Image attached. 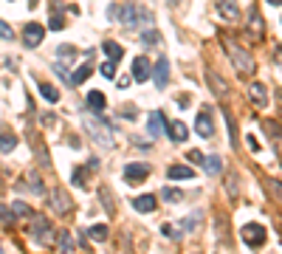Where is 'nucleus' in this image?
<instances>
[{"label": "nucleus", "mask_w": 282, "mask_h": 254, "mask_svg": "<svg viewBox=\"0 0 282 254\" xmlns=\"http://www.w3.org/2000/svg\"><path fill=\"white\" fill-rule=\"evenodd\" d=\"M82 124H85V133L91 136V141L96 144V147H102V150H113V147H116V136H113V127L107 124V121L93 119V116L85 113Z\"/></svg>", "instance_id": "1"}, {"label": "nucleus", "mask_w": 282, "mask_h": 254, "mask_svg": "<svg viewBox=\"0 0 282 254\" xmlns=\"http://www.w3.org/2000/svg\"><path fill=\"white\" fill-rule=\"evenodd\" d=\"M220 42H223V48H226V54H229V59H232L234 71H237V74H251V71H254V59H251V54H248L243 45H237V42H234L229 34L220 37Z\"/></svg>", "instance_id": "2"}, {"label": "nucleus", "mask_w": 282, "mask_h": 254, "mask_svg": "<svg viewBox=\"0 0 282 254\" xmlns=\"http://www.w3.org/2000/svg\"><path fill=\"white\" fill-rule=\"evenodd\" d=\"M240 240H243L248 248H262L268 240V232H265V226H260V223H246L240 229Z\"/></svg>", "instance_id": "3"}, {"label": "nucleus", "mask_w": 282, "mask_h": 254, "mask_svg": "<svg viewBox=\"0 0 282 254\" xmlns=\"http://www.w3.org/2000/svg\"><path fill=\"white\" fill-rule=\"evenodd\" d=\"M31 237L40 240V243H54V229H51L48 218H42V215H34V223H31Z\"/></svg>", "instance_id": "4"}, {"label": "nucleus", "mask_w": 282, "mask_h": 254, "mask_svg": "<svg viewBox=\"0 0 282 254\" xmlns=\"http://www.w3.org/2000/svg\"><path fill=\"white\" fill-rule=\"evenodd\" d=\"M48 204H51V209H54L56 215H68V212L74 209V201H70V195L65 189H54V192H51Z\"/></svg>", "instance_id": "5"}, {"label": "nucleus", "mask_w": 282, "mask_h": 254, "mask_svg": "<svg viewBox=\"0 0 282 254\" xmlns=\"http://www.w3.org/2000/svg\"><path fill=\"white\" fill-rule=\"evenodd\" d=\"M147 175H150L147 164H141V161L124 164V181L127 183H141V181H147Z\"/></svg>", "instance_id": "6"}, {"label": "nucleus", "mask_w": 282, "mask_h": 254, "mask_svg": "<svg viewBox=\"0 0 282 254\" xmlns=\"http://www.w3.org/2000/svg\"><path fill=\"white\" fill-rule=\"evenodd\" d=\"M42 34H45V28L40 23H28L26 31H23V42H26V48H37L42 42Z\"/></svg>", "instance_id": "7"}, {"label": "nucleus", "mask_w": 282, "mask_h": 254, "mask_svg": "<svg viewBox=\"0 0 282 254\" xmlns=\"http://www.w3.org/2000/svg\"><path fill=\"white\" fill-rule=\"evenodd\" d=\"M215 9H218V14L223 17V20H237L240 17L237 0H215Z\"/></svg>", "instance_id": "8"}, {"label": "nucleus", "mask_w": 282, "mask_h": 254, "mask_svg": "<svg viewBox=\"0 0 282 254\" xmlns=\"http://www.w3.org/2000/svg\"><path fill=\"white\" fill-rule=\"evenodd\" d=\"M248 96H251L254 107H268V91L262 82H251L248 85Z\"/></svg>", "instance_id": "9"}, {"label": "nucleus", "mask_w": 282, "mask_h": 254, "mask_svg": "<svg viewBox=\"0 0 282 254\" xmlns=\"http://www.w3.org/2000/svg\"><path fill=\"white\" fill-rule=\"evenodd\" d=\"M167 178H169V181H192V178H195V169L183 167V164H169V167H167Z\"/></svg>", "instance_id": "10"}, {"label": "nucleus", "mask_w": 282, "mask_h": 254, "mask_svg": "<svg viewBox=\"0 0 282 254\" xmlns=\"http://www.w3.org/2000/svg\"><path fill=\"white\" fill-rule=\"evenodd\" d=\"M248 34H251L254 40H262V34H265V23H262V17H260L257 9L248 12Z\"/></svg>", "instance_id": "11"}, {"label": "nucleus", "mask_w": 282, "mask_h": 254, "mask_svg": "<svg viewBox=\"0 0 282 254\" xmlns=\"http://www.w3.org/2000/svg\"><path fill=\"white\" fill-rule=\"evenodd\" d=\"M153 77H155V88L164 91V88H167V79H169V59H158V62H155Z\"/></svg>", "instance_id": "12"}, {"label": "nucleus", "mask_w": 282, "mask_h": 254, "mask_svg": "<svg viewBox=\"0 0 282 254\" xmlns=\"http://www.w3.org/2000/svg\"><path fill=\"white\" fill-rule=\"evenodd\" d=\"M164 127H167V124H164V113L161 110H153L147 116V133L153 136V139H158V136L164 133Z\"/></svg>", "instance_id": "13"}, {"label": "nucleus", "mask_w": 282, "mask_h": 254, "mask_svg": "<svg viewBox=\"0 0 282 254\" xmlns=\"http://www.w3.org/2000/svg\"><path fill=\"white\" fill-rule=\"evenodd\" d=\"M150 74H153L150 62L144 59V56H135V59H133V77H135V82H147Z\"/></svg>", "instance_id": "14"}, {"label": "nucleus", "mask_w": 282, "mask_h": 254, "mask_svg": "<svg viewBox=\"0 0 282 254\" xmlns=\"http://www.w3.org/2000/svg\"><path fill=\"white\" fill-rule=\"evenodd\" d=\"M195 130L200 136H203V139H212V133H215V130H212V116L206 110H200L197 113V119H195Z\"/></svg>", "instance_id": "15"}, {"label": "nucleus", "mask_w": 282, "mask_h": 254, "mask_svg": "<svg viewBox=\"0 0 282 254\" xmlns=\"http://www.w3.org/2000/svg\"><path fill=\"white\" fill-rule=\"evenodd\" d=\"M88 107H91L93 113H99V116H102V113H105V107H107V96L102 91H91V93H88Z\"/></svg>", "instance_id": "16"}, {"label": "nucleus", "mask_w": 282, "mask_h": 254, "mask_svg": "<svg viewBox=\"0 0 282 254\" xmlns=\"http://www.w3.org/2000/svg\"><path fill=\"white\" fill-rule=\"evenodd\" d=\"M167 136L172 141H186L189 130H186V124H183V121H169V124H167Z\"/></svg>", "instance_id": "17"}, {"label": "nucleus", "mask_w": 282, "mask_h": 254, "mask_svg": "<svg viewBox=\"0 0 282 254\" xmlns=\"http://www.w3.org/2000/svg\"><path fill=\"white\" fill-rule=\"evenodd\" d=\"M203 169L209 172V175H220V172H223V158H220L218 153L206 155V158H203Z\"/></svg>", "instance_id": "18"}, {"label": "nucleus", "mask_w": 282, "mask_h": 254, "mask_svg": "<svg viewBox=\"0 0 282 254\" xmlns=\"http://www.w3.org/2000/svg\"><path fill=\"white\" fill-rule=\"evenodd\" d=\"M102 51L110 56V62H119L121 56H124V48H121L119 42H113V40H105V42H102Z\"/></svg>", "instance_id": "19"}, {"label": "nucleus", "mask_w": 282, "mask_h": 254, "mask_svg": "<svg viewBox=\"0 0 282 254\" xmlns=\"http://www.w3.org/2000/svg\"><path fill=\"white\" fill-rule=\"evenodd\" d=\"M133 206L138 212H153L158 206V201H155V195H138V198H133Z\"/></svg>", "instance_id": "20"}, {"label": "nucleus", "mask_w": 282, "mask_h": 254, "mask_svg": "<svg viewBox=\"0 0 282 254\" xmlns=\"http://www.w3.org/2000/svg\"><path fill=\"white\" fill-rule=\"evenodd\" d=\"M206 77H209V88H212L215 93H218V96H226V93H229V85H226L223 79H220L218 74H215V71H209Z\"/></svg>", "instance_id": "21"}, {"label": "nucleus", "mask_w": 282, "mask_h": 254, "mask_svg": "<svg viewBox=\"0 0 282 254\" xmlns=\"http://www.w3.org/2000/svg\"><path fill=\"white\" fill-rule=\"evenodd\" d=\"M200 215H203L200 209L192 212V215H186V218L181 220V232H195L197 226H200Z\"/></svg>", "instance_id": "22"}, {"label": "nucleus", "mask_w": 282, "mask_h": 254, "mask_svg": "<svg viewBox=\"0 0 282 254\" xmlns=\"http://www.w3.org/2000/svg\"><path fill=\"white\" fill-rule=\"evenodd\" d=\"M265 133L271 136V141H274L276 144V150H279V155H282V133H279V124H276V121H265Z\"/></svg>", "instance_id": "23"}, {"label": "nucleus", "mask_w": 282, "mask_h": 254, "mask_svg": "<svg viewBox=\"0 0 282 254\" xmlns=\"http://www.w3.org/2000/svg\"><path fill=\"white\" fill-rule=\"evenodd\" d=\"M91 74H93V68H91V65H88V62H85L82 68H77V71H74V74H70V85H82L85 79L91 77Z\"/></svg>", "instance_id": "24"}, {"label": "nucleus", "mask_w": 282, "mask_h": 254, "mask_svg": "<svg viewBox=\"0 0 282 254\" xmlns=\"http://www.w3.org/2000/svg\"><path fill=\"white\" fill-rule=\"evenodd\" d=\"M161 198L167 201V204H181V201H183V192L175 189V186H164V189H161Z\"/></svg>", "instance_id": "25"}, {"label": "nucleus", "mask_w": 282, "mask_h": 254, "mask_svg": "<svg viewBox=\"0 0 282 254\" xmlns=\"http://www.w3.org/2000/svg\"><path fill=\"white\" fill-rule=\"evenodd\" d=\"M17 147V136L14 133H0V153H12Z\"/></svg>", "instance_id": "26"}, {"label": "nucleus", "mask_w": 282, "mask_h": 254, "mask_svg": "<svg viewBox=\"0 0 282 254\" xmlns=\"http://www.w3.org/2000/svg\"><path fill=\"white\" fill-rule=\"evenodd\" d=\"M40 93L48 99V102H54V105L59 102V91H56L54 85H48V82H40Z\"/></svg>", "instance_id": "27"}, {"label": "nucleus", "mask_w": 282, "mask_h": 254, "mask_svg": "<svg viewBox=\"0 0 282 254\" xmlns=\"http://www.w3.org/2000/svg\"><path fill=\"white\" fill-rule=\"evenodd\" d=\"M158 42H161V34H158L155 28H150V31L141 34V45H147V48H153V45H158Z\"/></svg>", "instance_id": "28"}, {"label": "nucleus", "mask_w": 282, "mask_h": 254, "mask_svg": "<svg viewBox=\"0 0 282 254\" xmlns=\"http://www.w3.org/2000/svg\"><path fill=\"white\" fill-rule=\"evenodd\" d=\"M223 119H226V127H229V141H232V147H237V130H234V119L232 113L223 107Z\"/></svg>", "instance_id": "29"}, {"label": "nucleus", "mask_w": 282, "mask_h": 254, "mask_svg": "<svg viewBox=\"0 0 282 254\" xmlns=\"http://www.w3.org/2000/svg\"><path fill=\"white\" fill-rule=\"evenodd\" d=\"M26 183H28V189H34L37 195H42V192H45V186H42V181H40V175H37V172H28Z\"/></svg>", "instance_id": "30"}, {"label": "nucleus", "mask_w": 282, "mask_h": 254, "mask_svg": "<svg viewBox=\"0 0 282 254\" xmlns=\"http://www.w3.org/2000/svg\"><path fill=\"white\" fill-rule=\"evenodd\" d=\"M161 232L167 234L169 240H181L183 237V232H181V226H172V223H164L161 226Z\"/></svg>", "instance_id": "31"}, {"label": "nucleus", "mask_w": 282, "mask_h": 254, "mask_svg": "<svg viewBox=\"0 0 282 254\" xmlns=\"http://www.w3.org/2000/svg\"><path fill=\"white\" fill-rule=\"evenodd\" d=\"M237 175H234V172H229V175H226V192H229V198H237Z\"/></svg>", "instance_id": "32"}, {"label": "nucleus", "mask_w": 282, "mask_h": 254, "mask_svg": "<svg viewBox=\"0 0 282 254\" xmlns=\"http://www.w3.org/2000/svg\"><path fill=\"white\" fill-rule=\"evenodd\" d=\"M59 248H62L65 254H70V251H74V237H70L68 232H59Z\"/></svg>", "instance_id": "33"}, {"label": "nucleus", "mask_w": 282, "mask_h": 254, "mask_svg": "<svg viewBox=\"0 0 282 254\" xmlns=\"http://www.w3.org/2000/svg\"><path fill=\"white\" fill-rule=\"evenodd\" d=\"M91 237L99 240V243H102V240H107V226H102V223L91 226Z\"/></svg>", "instance_id": "34"}, {"label": "nucleus", "mask_w": 282, "mask_h": 254, "mask_svg": "<svg viewBox=\"0 0 282 254\" xmlns=\"http://www.w3.org/2000/svg\"><path fill=\"white\" fill-rule=\"evenodd\" d=\"M265 186H268L271 192H274V198H276V201H282V183H279V181H274V178H268V181H265Z\"/></svg>", "instance_id": "35"}, {"label": "nucleus", "mask_w": 282, "mask_h": 254, "mask_svg": "<svg viewBox=\"0 0 282 254\" xmlns=\"http://www.w3.org/2000/svg\"><path fill=\"white\" fill-rule=\"evenodd\" d=\"M12 209H14V215H26V218H31V215H34V212L28 209V206L23 204V201H14V204H12Z\"/></svg>", "instance_id": "36"}, {"label": "nucleus", "mask_w": 282, "mask_h": 254, "mask_svg": "<svg viewBox=\"0 0 282 254\" xmlns=\"http://www.w3.org/2000/svg\"><path fill=\"white\" fill-rule=\"evenodd\" d=\"M0 220H3V223H14V209H12V206L0 204Z\"/></svg>", "instance_id": "37"}, {"label": "nucleus", "mask_w": 282, "mask_h": 254, "mask_svg": "<svg viewBox=\"0 0 282 254\" xmlns=\"http://www.w3.org/2000/svg\"><path fill=\"white\" fill-rule=\"evenodd\" d=\"M48 26L54 28V31H59V28H65V20L56 14V9H54V14H51V20H48Z\"/></svg>", "instance_id": "38"}, {"label": "nucleus", "mask_w": 282, "mask_h": 254, "mask_svg": "<svg viewBox=\"0 0 282 254\" xmlns=\"http://www.w3.org/2000/svg\"><path fill=\"white\" fill-rule=\"evenodd\" d=\"M0 40H14L12 26H9V23H3V20H0Z\"/></svg>", "instance_id": "39"}, {"label": "nucleus", "mask_w": 282, "mask_h": 254, "mask_svg": "<svg viewBox=\"0 0 282 254\" xmlns=\"http://www.w3.org/2000/svg\"><path fill=\"white\" fill-rule=\"evenodd\" d=\"M186 158H189V164H203L206 155L200 153V150H189V153H186Z\"/></svg>", "instance_id": "40"}, {"label": "nucleus", "mask_w": 282, "mask_h": 254, "mask_svg": "<svg viewBox=\"0 0 282 254\" xmlns=\"http://www.w3.org/2000/svg\"><path fill=\"white\" fill-rule=\"evenodd\" d=\"M102 77H107V79L116 77V62H105V65H102Z\"/></svg>", "instance_id": "41"}, {"label": "nucleus", "mask_w": 282, "mask_h": 254, "mask_svg": "<svg viewBox=\"0 0 282 254\" xmlns=\"http://www.w3.org/2000/svg\"><path fill=\"white\" fill-rule=\"evenodd\" d=\"M70 183H74V186H85V169H77V172L70 175Z\"/></svg>", "instance_id": "42"}, {"label": "nucleus", "mask_w": 282, "mask_h": 254, "mask_svg": "<svg viewBox=\"0 0 282 254\" xmlns=\"http://www.w3.org/2000/svg\"><path fill=\"white\" fill-rule=\"evenodd\" d=\"M74 54H77L74 45H59V48H56V56H74Z\"/></svg>", "instance_id": "43"}, {"label": "nucleus", "mask_w": 282, "mask_h": 254, "mask_svg": "<svg viewBox=\"0 0 282 254\" xmlns=\"http://www.w3.org/2000/svg\"><path fill=\"white\" fill-rule=\"evenodd\" d=\"M99 195H102V201H105V209H107V215H113V201H110V192H107V189H102V192H99Z\"/></svg>", "instance_id": "44"}, {"label": "nucleus", "mask_w": 282, "mask_h": 254, "mask_svg": "<svg viewBox=\"0 0 282 254\" xmlns=\"http://www.w3.org/2000/svg\"><path fill=\"white\" fill-rule=\"evenodd\" d=\"M135 116H138V110H135L133 105H130V107H121V119H130V121H133Z\"/></svg>", "instance_id": "45"}, {"label": "nucleus", "mask_w": 282, "mask_h": 254, "mask_svg": "<svg viewBox=\"0 0 282 254\" xmlns=\"http://www.w3.org/2000/svg\"><path fill=\"white\" fill-rule=\"evenodd\" d=\"M246 141H248V147H251L254 153H260V144H257V136H246Z\"/></svg>", "instance_id": "46"}, {"label": "nucleus", "mask_w": 282, "mask_h": 254, "mask_svg": "<svg viewBox=\"0 0 282 254\" xmlns=\"http://www.w3.org/2000/svg\"><path fill=\"white\" fill-rule=\"evenodd\" d=\"M116 85H119V88H130V85H133V82H130V77H121Z\"/></svg>", "instance_id": "47"}, {"label": "nucleus", "mask_w": 282, "mask_h": 254, "mask_svg": "<svg viewBox=\"0 0 282 254\" xmlns=\"http://www.w3.org/2000/svg\"><path fill=\"white\" fill-rule=\"evenodd\" d=\"M268 3H271V6H282V0H268Z\"/></svg>", "instance_id": "48"}, {"label": "nucleus", "mask_w": 282, "mask_h": 254, "mask_svg": "<svg viewBox=\"0 0 282 254\" xmlns=\"http://www.w3.org/2000/svg\"><path fill=\"white\" fill-rule=\"evenodd\" d=\"M37 3H40V0H28V6H37Z\"/></svg>", "instance_id": "49"}]
</instances>
